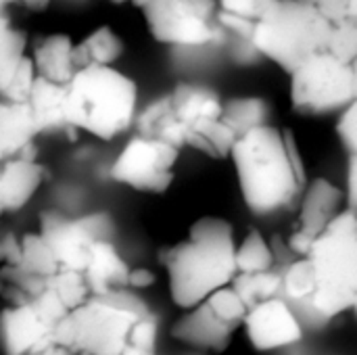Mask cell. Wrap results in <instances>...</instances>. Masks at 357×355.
I'll list each match as a JSON object with an SVG mask.
<instances>
[{
	"mask_svg": "<svg viewBox=\"0 0 357 355\" xmlns=\"http://www.w3.org/2000/svg\"><path fill=\"white\" fill-rule=\"evenodd\" d=\"M230 159L243 201L255 216L284 211L305 190V167L287 128L264 123L249 130L234 142Z\"/></svg>",
	"mask_w": 357,
	"mask_h": 355,
	"instance_id": "1",
	"label": "cell"
},
{
	"mask_svg": "<svg viewBox=\"0 0 357 355\" xmlns=\"http://www.w3.org/2000/svg\"><path fill=\"white\" fill-rule=\"evenodd\" d=\"M167 272L169 297L180 310H188L238 274L234 228L222 218L197 220L188 236L159 253Z\"/></svg>",
	"mask_w": 357,
	"mask_h": 355,
	"instance_id": "2",
	"label": "cell"
},
{
	"mask_svg": "<svg viewBox=\"0 0 357 355\" xmlns=\"http://www.w3.org/2000/svg\"><path fill=\"white\" fill-rule=\"evenodd\" d=\"M138 117V86L113 65L79 67L65 94L69 134H90L111 142L126 134Z\"/></svg>",
	"mask_w": 357,
	"mask_h": 355,
	"instance_id": "3",
	"label": "cell"
},
{
	"mask_svg": "<svg viewBox=\"0 0 357 355\" xmlns=\"http://www.w3.org/2000/svg\"><path fill=\"white\" fill-rule=\"evenodd\" d=\"M149 305L130 289L92 293L52 331L67 354L128 355L134 326L149 316Z\"/></svg>",
	"mask_w": 357,
	"mask_h": 355,
	"instance_id": "4",
	"label": "cell"
},
{
	"mask_svg": "<svg viewBox=\"0 0 357 355\" xmlns=\"http://www.w3.org/2000/svg\"><path fill=\"white\" fill-rule=\"evenodd\" d=\"M333 21L312 0H270L249 42L282 71L293 73L316 52L328 50Z\"/></svg>",
	"mask_w": 357,
	"mask_h": 355,
	"instance_id": "5",
	"label": "cell"
},
{
	"mask_svg": "<svg viewBox=\"0 0 357 355\" xmlns=\"http://www.w3.org/2000/svg\"><path fill=\"white\" fill-rule=\"evenodd\" d=\"M318 289L312 295L314 310L335 318L354 308L357 297V211L345 207L310 249Z\"/></svg>",
	"mask_w": 357,
	"mask_h": 355,
	"instance_id": "6",
	"label": "cell"
},
{
	"mask_svg": "<svg viewBox=\"0 0 357 355\" xmlns=\"http://www.w3.org/2000/svg\"><path fill=\"white\" fill-rule=\"evenodd\" d=\"M356 98L354 67L322 50L291 73V105L301 115L343 111Z\"/></svg>",
	"mask_w": 357,
	"mask_h": 355,
	"instance_id": "7",
	"label": "cell"
},
{
	"mask_svg": "<svg viewBox=\"0 0 357 355\" xmlns=\"http://www.w3.org/2000/svg\"><path fill=\"white\" fill-rule=\"evenodd\" d=\"M142 17L149 33L167 46H205L220 38L218 0H146Z\"/></svg>",
	"mask_w": 357,
	"mask_h": 355,
	"instance_id": "8",
	"label": "cell"
},
{
	"mask_svg": "<svg viewBox=\"0 0 357 355\" xmlns=\"http://www.w3.org/2000/svg\"><path fill=\"white\" fill-rule=\"evenodd\" d=\"M180 149L144 134L132 136L111 163L109 178L146 195H163L176 178Z\"/></svg>",
	"mask_w": 357,
	"mask_h": 355,
	"instance_id": "9",
	"label": "cell"
},
{
	"mask_svg": "<svg viewBox=\"0 0 357 355\" xmlns=\"http://www.w3.org/2000/svg\"><path fill=\"white\" fill-rule=\"evenodd\" d=\"M38 232L48 243L59 270L84 272L90 262L92 245L100 239H113L115 224L105 211H94L82 218L44 211L38 220Z\"/></svg>",
	"mask_w": 357,
	"mask_h": 355,
	"instance_id": "10",
	"label": "cell"
},
{
	"mask_svg": "<svg viewBox=\"0 0 357 355\" xmlns=\"http://www.w3.org/2000/svg\"><path fill=\"white\" fill-rule=\"evenodd\" d=\"M345 207H349L347 192L341 190L328 178H316L310 184H305L297 220L287 239L289 249L299 257L307 255L314 241L328 228V224Z\"/></svg>",
	"mask_w": 357,
	"mask_h": 355,
	"instance_id": "11",
	"label": "cell"
},
{
	"mask_svg": "<svg viewBox=\"0 0 357 355\" xmlns=\"http://www.w3.org/2000/svg\"><path fill=\"white\" fill-rule=\"evenodd\" d=\"M249 343L257 352H276L297 345L303 339V328L293 310L278 295L249 308L245 318Z\"/></svg>",
	"mask_w": 357,
	"mask_h": 355,
	"instance_id": "12",
	"label": "cell"
},
{
	"mask_svg": "<svg viewBox=\"0 0 357 355\" xmlns=\"http://www.w3.org/2000/svg\"><path fill=\"white\" fill-rule=\"evenodd\" d=\"M241 326L226 320L211 303L209 299H203L201 303L184 310V314L172 324L169 335L192 349L201 352H224L228 349L232 335Z\"/></svg>",
	"mask_w": 357,
	"mask_h": 355,
	"instance_id": "13",
	"label": "cell"
},
{
	"mask_svg": "<svg viewBox=\"0 0 357 355\" xmlns=\"http://www.w3.org/2000/svg\"><path fill=\"white\" fill-rule=\"evenodd\" d=\"M54 324L36 308L33 301L10 303L0 314V345L6 354L38 355L52 337Z\"/></svg>",
	"mask_w": 357,
	"mask_h": 355,
	"instance_id": "14",
	"label": "cell"
},
{
	"mask_svg": "<svg viewBox=\"0 0 357 355\" xmlns=\"http://www.w3.org/2000/svg\"><path fill=\"white\" fill-rule=\"evenodd\" d=\"M169 100L178 123L184 130V146L192 132L218 121L224 111V100L211 88L188 82H180L169 92Z\"/></svg>",
	"mask_w": 357,
	"mask_h": 355,
	"instance_id": "15",
	"label": "cell"
},
{
	"mask_svg": "<svg viewBox=\"0 0 357 355\" xmlns=\"http://www.w3.org/2000/svg\"><path fill=\"white\" fill-rule=\"evenodd\" d=\"M48 178V169L36 157H15L0 163V207L2 211L23 209Z\"/></svg>",
	"mask_w": 357,
	"mask_h": 355,
	"instance_id": "16",
	"label": "cell"
},
{
	"mask_svg": "<svg viewBox=\"0 0 357 355\" xmlns=\"http://www.w3.org/2000/svg\"><path fill=\"white\" fill-rule=\"evenodd\" d=\"M38 134L27 103L0 98V163L21 155L33 157V140Z\"/></svg>",
	"mask_w": 357,
	"mask_h": 355,
	"instance_id": "17",
	"label": "cell"
},
{
	"mask_svg": "<svg viewBox=\"0 0 357 355\" xmlns=\"http://www.w3.org/2000/svg\"><path fill=\"white\" fill-rule=\"evenodd\" d=\"M73 48L75 42L67 33H48V36L33 38L31 59L38 75L67 86L77 71Z\"/></svg>",
	"mask_w": 357,
	"mask_h": 355,
	"instance_id": "18",
	"label": "cell"
},
{
	"mask_svg": "<svg viewBox=\"0 0 357 355\" xmlns=\"http://www.w3.org/2000/svg\"><path fill=\"white\" fill-rule=\"evenodd\" d=\"M130 270L132 268L113 245V239H100L92 245L90 262L84 270V276L92 293H111L119 289H130Z\"/></svg>",
	"mask_w": 357,
	"mask_h": 355,
	"instance_id": "19",
	"label": "cell"
},
{
	"mask_svg": "<svg viewBox=\"0 0 357 355\" xmlns=\"http://www.w3.org/2000/svg\"><path fill=\"white\" fill-rule=\"evenodd\" d=\"M65 94H67L65 84H56L38 75L31 94L27 98V107L31 111V117L40 134L56 132V130L69 132L65 119Z\"/></svg>",
	"mask_w": 357,
	"mask_h": 355,
	"instance_id": "20",
	"label": "cell"
},
{
	"mask_svg": "<svg viewBox=\"0 0 357 355\" xmlns=\"http://www.w3.org/2000/svg\"><path fill=\"white\" fill-rule=\"evenodd\" d=\"M121 54H123V40L109 25H100L92 29L84 40L75 42L73 48V59L77 69L88 65H115V61Z\"/></svg>",
	"mask_w": 357,
	"mask_h": 355,
	"instance_id": "21",
	"label": "cell"
},
{
	"mask_svg": "<svg viewBox=\"0 0 357 355\" xmlns=\"http://www.w3.org/2000/svg\"><path fill=\"white\" fill-rule=\"evenodd\" d=\"M136 130L138 134H144V136H153V138H159V140H165L178 149L184 146V130L182 126L178 123L176 115H174V109H172V100H169V94L153 100L138 117H136Z\"/></svg>",
	"mask_w": 357,
	"mask_h": 355,
	"instance_id": "22",
	"label": "cell"
},
{
	"mask_svg": "<svg viewBox=\"0 0 357 355\" xmlns=\"http://www.w3.org/2000/svg\"><path fill=\"white\" fill-rule=\"evenodd\" d=\"M270 111L272 107L264 96H236L224 103L222 119L241 138L249 130L268 123Z\"/></svg>",
	"mask_w": 357,
	"mask_h": 355,
	"instance_id": "23",
	"label": "cell"
},
{
	"mask_svg": "<svg viewBox=\"0 0 357 355\" xmlns=\"http://www.w3.org/2000/svg\"><path fill=\"white\" fill-rule=\"evenodd\" d=\"M27 54V33L19 29L8 10L0 13V90L10 80L19 61Z\"/></svg>",
	"mask_w": 357,
	"mask_h": 355,
	"instance_id": "24",
	"label": "cell"
},
{
	"mask_svg": "<svg viewBox=\"0 0 357 355\" xmlns=\"http://www.w3.org/2000/svg\"><path fill=\"white\" fill-rule=\"evenodd\" d=\"M230 285L251 308L255 303L276 297L282 291V274L274 268L264 272H238Z\"/></svg>",
	"mask_w": 357,
	"mask_h": 355,
	"instance_id": "25",
	"label": "cell"
},
{
	"mask_svg": "<svg viewBox=\"0 0 357 355\" xmlns=\"http://www.w3.org/2000/svg\"><path fill=\"white\" fill-rule=\"evenodd\" d=\"M236 140H238V136L220 117L218 121L192 132L186 138V146H190L211 159H224V157H230Z\"/></svg>",
	"mask_w": 357,
	"mask_h": 355,
	"instance_id": "26",
	"label": "cell"
},
{
	"mask_svg": "<svg viewBox=\"0 0 357 355\" xmlns=\"http://www.w3.org/2000/svg\"><path fill=\"white\" fill-rule=\"evenodd\" d=\"M276 255L270 243L264 239L259 230H249V234L236 245V268L238 272H264L272 270Z\"/></svg>",
	"mask_w": 357,
	"mask_h": 355,
	"instance_id": "27",
	"label": "cell"
},
{
	"mask_svg": "<svg viewBox=\"0 0 357 355\" xmlns=\"http://www.w3.org/2000/svg\"><path fill=\"white\" fill-rule=\"evenodd\" d=\"M21 266L23 270H27L33 276H42V278H50L52 274L59 272V264L48 247V243L44 241V236L40 232H27L21 236Z\"/></svg>",
	"mask_w": 357,
	"mask_h": 355,
	"instance_id": "28",
	"label": "cell"
},
{
	"mask_svg": "<svg viewBox=\"0 0 357 355\" xmlns=\"http://www.w3.org/2000/svg\"><path fill=\"white\" fill-rule=\"evenodd\" d=\"M316 289H318V276L310 255H301V259L293 262L282 272V291L291 301L312 299Z\"/></svg>",
	"mask_w": 357,
	"mask_h": 355,
	"instance_id": "29",
	"label": "cell"
},
{
	"mask_svg": "<svg viewBox=\"0 0 357 355\" xmlns=\"http://www.w3.org/2000/svg\"><path fill=\"white\" fill-rule=\"evenodd\" d=\"M46 285L50 291L56 293V297L67 305L69 312L92 295L84 272H77V270H59L46 280Z\"/></svg>",
	"mask_w": 357,
	"mask_h": 355,
	"instance_id": "30",
	"label": "cell"
},
{
	"mask_svg": "<svg viewBox=\"0 0 357 355\" xmlns=\"http://www.w3.org/2000/svg\"><path fill=\"white\" fill-rule=\"evenodd\" d=\"M36 80H38V71H36L33 59H31V54H25L19 61V65L13 71L6 86L0 90V98L10 100V103H27Z\"/></svg>",
	"mask_w": 357,
	"mask_h": 355,
	"instance_id": "31",
	"label": "cell"
},
{
	"mask_svg": "<svg viewBox=\"0 0 357 355\" xmlns=\"http://www.w3.org/2000/svg\"><path fill=\"white\" fill-rule=\"evenodd\" d=\"M328 52H333L337 59L345 63H354L357 59V19L347 17L337 23H333L331 40H328Z\"/></svg>",
	"mask_w": 357,
	"mask_h": 355,
	"instance_id": "32",
	"label": "cell"
},
{
	"mask_svg": "<svg viewBox=\"0 0 357 355\" xmlns=\"http://www.w3.org/2000/svg\"><path fill=\"white\" fill-rule=\"evenodd\" d=\"M155 345H157V318L149 314L134 326L130 335L128 355L155 354Z\"/></svg>",
	"mask_w": 357,
	"mask_h": 355,
	"instance_id": "33",
	"label": "cell"
},
{
	"mask_svg": "<svg viewBox=\"0 0 357 355\" xmlns=\"http://www.w3.org/2000/svg\"><path fill=\"white\" fill-rule=\"evenodd\" d=\"M337 134L349 155H357V96L343 109L337 123Z\"/></svg>",
	"mask_w": 357,
	"mask_h": 355,
	"instance_id": "34",
	"label": "cell"
},
{
	"mask_svg": "<svg viewBox=\"0 0 357 355\" xmlns=\"http://www.w3.org/2000/svg\"><path fill=\"white\" fill-rule=\"evenodd\" d=\"M220 13L255 23L270 0H218Z\"/></svg>",
	"mask_w": 357,
	"mask_h": 355,
	"instance_id": "35",
	"label": "cell"
},
{
	"mask_svg": "<svg viewBox=\"0 0 357 355\" xmlns=\"http://www.w3.org/2000/svg\"><path fill=\"white\" fill-rule=\"evenodd\" d=\"M21 236L15 232L0 234V268H17L21 266Z\"/></svg>",
	"mask_w": 357,
	"mask_h": 355,
	"instance_id": "36",
	"label": "cell"
},
{
	"mask_svg": "<svg viewBox=\"0 0 357 355\" xmlns=\"http://www.w3.org/2000/svg\"><path fill=\"white\" fill-rule=\"evenodd\" d=\"M155 274L149 268H132L130 270V278H128V287L130 289H149L155 285Z\"/></svg>",
	"mask_w": 357,
	"mask_h": 355,
	"instance_id": "37",
	"label": "cell"
},
{
	"mask_svg": "<svg viewBox=\"0 0 357 355\" xmlns=\"http://www.w3.org/2000/svg\"><path fill=\"white\" fill-rule=\"evenodd\" d=\"M347 205L357 207V155H351L349 174H347Z\"/></svg>",
	"mask_w": 357,
	"mask_h": 355,
	"instance_id": "38",
	"label": "cell"
},
{
	"mask_svg": "<svg viewBox=\"0 0 357 355\" xmlns=\"http://www.w3.org/2000/svg\"><path fill=\"white\" fill-rule=\"evenodd\" d=\"M50 4V0H21V6H25L27 10H44Z\"/></svg>",
	"mask_w": 357,
	"mask_h": 355,
	"instance_id": "39",
	"label": "cell"
},
{
	"mask_svg": "<svg viewBox=\"0 0 357 355\" xmlns=\"http://www.w3.org/2000/svg\"><path fill=\"white\" fill-rule=\"evenodd\" d=\"M15 4H21V0H0V13H6Z\"/></svg>",
	"mask_w": 357,
	"mask_h": 355,
	"instance_id": "40",
	"label": "cell"
},
{
	"mask_svg": "<svg viewBox=\"0 0 357 355\" xmlns=\"http://www.w3.org/2000/svg\"><path fill=\"white\" fill-rule=\"evenodd\" d=\"M347 15L357 19V0H347Z\"/></svg>",
	"mask_w": 357,
	"mask_h": 355,
	"instance_id": "41",
	"label": "cell"
},
{
	"mask_svg": "<svg viewBox=\"0 0 357 355\" xmlns=\"http://www.w3.org/2000/svg\"><path fill=\"white\" fill-rule=\"evenodd\" d=\"M351 67H354V82H356V96H357V59L351 63Z\"/></svg>",
	"mask_w": 357,
	"mask_h": 355,
	"instance_id": "42",
	"label": "cell"
},
{
	"mask_svg": "<svg viewBox=\"0 0 357 355\" xmlns=\"http://www.w3.org/2000/svg\"><path fill=\"white\" fill-rule=\"evenodd\" d=\"M144 2H146V0H132V4H136V6H138V8H140V6H142V4H144Z\"/></svg>",
	"mask_w": 357,
	"mask_h": 355,
	"instance_id": "43",
	"label": "cell"
},
{
	"mask_svg": "<svg viewBox=\"0 0 357 355\" xmlns=\"http://www.w3.org/2000/svg\"><path fill=\"white\" fill-rule=\"evenodd\" d=\"M351 312L356 314V318H357V297H356V301H354V308H351Z\"/></svg>",
	"mask_w": 357,
	"mask_h": 355,
	"instance_id": "44",
	"label": "cell"
},
{
	"mask_svg": "<svg viewBox=\"0 0 357 355\" xmlns=\"http://www.w3.org/2000/svg\"><path fill=\"white\" fill-rule=\"evenodd\" d=\"M111 2H115V4H123V2H132V0H111Z\"/></svg>",
	"mask_w": 357,
	"mask_h": 355,
	"instance_id": "45",
	"label": "cell"
},
{
	"mask_svg": "<svg viewBox=\"0 0 357 355\" xmlns=\"http://www.w3.org/2000/svg\"><path fill=\"white\" fill-rule=\"evenodd\" d=\"M2 213H4V211H2V207H0V216H2Z\"/></svg>",
	"mask_w": 357,
	"mask_h": 355,
	"instance_id": "46",
	"label": "cell"
},
{
	"mask_svg": "<svg viewBox=\"0 0 357 355\" xmlns=\"http://www.w3.org/2000/svg\"><path fill=\"white\" fill-rule=\"evenodd\" d=\"M351 209H356V211H357V207H351Z\"/></svg>",
	"mask_w": 357,
	"mask_h": 355,
	"instance_id": "47",
	"label": "cell"
}]
</instances>
